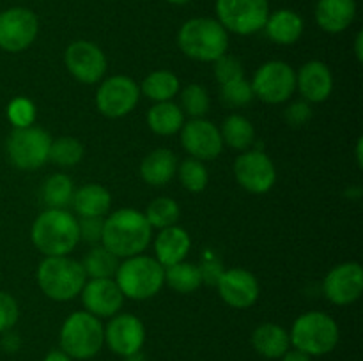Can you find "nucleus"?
Returning <instances> with one entry per match:
<instances>
[{
  "instance_id": "obj_1",
  "label": "nucleus",
  "mask_w": 363,
  "mask_h": 361,
  "mask_svg": "<svg viewBox=\"0 0 363 361\" xmlns=\"http://www.w3.org/2000/svg\"><path fill=\"white\" fill-rule=\"evenodd\" d=\"M152 227L144 212L137 209H119L103 223L101 244L116 257L128 258L140 255L151 244Z\"/></svg>"
},
{
  "instance_id": "obj_2",
  "label": "nucleus",
  "mask_w": 363,
  "mask_h": 361,
  "mask_svg": "<svg viewBox=\"0 0 363 361\" xmlns=\"http://www.w3.org/2000/svg\"><path fill=\"white\" fill-rule=\"evenodd\" d=\"M30 237L46 257L69 255L80 243L78 219L66 209H46L35 218Z\"/></svg>"
},
{
  "instance_id": "obj_3",
  "label": "nucleus",
  "mask_w": 363,
  "mask_h": 361,
  "mask_svg": "<svg viewBox=\"0 0 363 361\" xmlns=\"http://www.w3.org/2000/svg\"><path fill=\"white\" fill-rule=\"evenodd\" d=\"M181 52L199 62H215L229 48V34L218 20L194 18L188 20L177 34Z\"/></svg>"
},
{
  "instance_id": "obj_4",
  "label": "nucleus",
  "mask_w": 363,
  "mask_h": 361,
  "mask_svg": "<svg viewBox=\"0 0 363 361\" xmlns=\"http://www.w3.org/2000/svg\"><path fill=\"white\" fill-rule=\"evenodd\" d=\"M113 278L124 297L144 301L155 297L165 285V268L156 258L140 253L124 258Z\"/></svg>"
},
{
  "instance_id": "obj_5",
  "label": "nucleus",
  "mask_w": 363,
  "mask_h": 361,
  "mask_svg": "<svg viewBox=\"0 0 363 361\" xmlns=\"http://www.w3.org/2000/svg\"><path fill=\"white\" fill-rule=\"evenodd\" d=\"M87 282L80 262L67 255L46 257L38 265V285L53 301L74 299Z\"/></svg>"
},
{
  "instance_id": "obj_6",
  "label": "nucleus",
  "mask_w": 363,
  "mask_h": 361,
  "mask_svg": "<svg viewBox=\"0 0 363 361\" xmlns=\"http://www.w3.org/2000/svg\"><path fill=\"white\" fill-rule=\"evenodd\" d=\"M291 345L308 356H325L337 347L340 338L339 324L325 311H307L293 322Z\"/></svg>"
},
{
  "instance_id": "obj_7",
  "label": "nucleus",
  "mask_w": 363,
  "mask_h": 361,
  "mask_svg": "<svg viewBox=\"0 0 363 361\" xmlns=\"http://www.w3.org/2000/svg\"><path fill=\"white\" fill-rule=\"evenodd\" d=\"M59 342L71 360H91L105 345V326L89 311H74L64 321Z\"/></svg>"
},
{
  "instance_id": "obj_8",
  "label": "nucleus",
  "mask_w": 363,
  "mask_h": 361,
  "mask_svg": "<svg viewBox=\"0 0 363 361\" xmlns=\"http://www.w3.org/2000/svg\"><path fill=\"white\" fill-rule=\"evenodd\" d=\"M52 138L38 126L14 127L7 138V156L20 170H38L48 161Z\"/></svg>"
},
{
  "instance_id": "obj_9",
  "label": "nucleus",
  "mask_w": 363,
  "mask_h": 361,
  "mask_svg": "<svg viewBox=\"0 0 363 361\" xmlns=\"http://www.w3.org/2000/svg\"><path fill=\"white\" fill-rule=\"evenodd\" d=\"M216 16L225 30L255 34L264 28L269 16L268 0H216Z\"/></svg>"
},
{
  "instance_id": "obj_10",
  "label": "nucleus",
  "mask_w": 363,
  "mask_h": 361,
  "mask_svg": "<svg viewBox=\"0 0 363 361\" xmlns=\"http://www.w3.org/2000/svg\"><path fill=\"white\" fill-rule=\"evenodd\" d=\"M255 98L269 105L287 101L296 91V73L282 60H269L262 64L250 81Z\"/></svg>"
},
{
  "instance_id": "obj_11",
  "label": "nucleus",
  "mask_w": 363,
  "mask_h": 361,
  "mask_svg": "<svg viewBox=\"0 0 363 361\" xmlns=\"http://www.w3.org/2000/svg\"><path fill=\"white\" fill-rule=\"evenodd\" d=\"M140 99V87L137 81L124 74L110 76L99 85L96 92V106L110 119H119L133 112Z\"/></svg>"
},
{
  "instance_id": "obj_12",
  "label": "nucleus",
  "mask_w": 363,
  "mask_h": 361,
  "mask_svg": "<svg viewBox=\"0 0 363 361\" xmlns=\"http://www.w3.org/2000/svg\"><path fill=\"white\" fill-rule=\"evenodd\" d=\"M39 32L38 16L25 7H11L0 13V48L9 53L27 50Z\"/></svg>"
},
{
  "instance_id": "obj_13",
  "label": "nucleus",
  "mask_w": 363,
  "mask_h": 361,
  "mask_svg": "<svg viewBox=\"0 0 363 361\" xmlns=\"http://www.w3.org/2000/svg\"><path fill=\"white\" fill-rule=\"evenodd\" d=\"M234 176L241 188L254 195H262L275 184L277 168L266 152L245 151L234 161Z\"/></svg>"
},
{
  "instance_id": "obj_14",
  "label": "nucleus",
  "mask_w": 363,
  "mask_h": 361,
  "mask_svg": "<svg viewBox=\"0 0 363 361\" xmlns=\"http://www.w3.org/2000/svg\"><path fill=\"white\" fill-rule=\"evenodd\" d=\"M67 71L85 85L98 84L106 73V57L98 45L91 41H74L64 55Z\"/></svg>"
},
{
  "instance_id": "obj_15",
  "label": "nucleus",
  "mask_w": 363,
  "mask_h": 361,
  "mask_svg": "<svg viewBox=\"0 0 363 361\" xmlns=\"http://www.w3.org/2000/svg\"><path fill=\"white\" fill-rule=\"evenodd\" d=\"M145 342V328L133 314H116L105 326V343L117 356L138 354Z\"/></svg>"
},
{
  "instance_id": "obj_16",
  "label": "nucleus",
  "mask_w": 363,
  "mask_h": 361,
  "mask_svg": "<svg viewBox=\"0 0 363 361\" xmlns=\"http://www.w3.org/2000/svg\"><path fill=\"white\" fill-rule=\"evenodd\" d=\"M181 144L195 159H215L222 154L223 140L218 127L206 119H191L181 127Z\"/></svg>"
},
{
  "instance_id": "obj_17",
  "label": "nucleus",
  "mask_w": 363,
  "mask_h": 361,
  "mask_svg": "<svg viewBox=\"0 0 363 361\" xmlns=\"http://www.w3.org/2000/svg\"><path fill=\"white\" fill-rule=\"evenodd\" d=\"M323 290L330 303L346 306L354 303L363 292V269L358 262H344L326 275Z\"/></svg>"
},
{
  "instance_id": "obj_18",
  "label": "nucleus",
  "mask_w": 363,
  "mask_h": 361,
  "mask_svg": "<svg viewBox=\"0 0 363 361\" xmlns=\"http://www.w3.org/2000/svg\"><path fill=\"white\" fill-rule=\"evenodd\" d=\"M220 297L225 301L229 306L245 310L257 303L259 299V282L250 271L241 268L227 269L220 275L216 282Z\"/></svg>"
},
{
  "instance_id": "obj_19",
  "label": "nucleus",
  "mask_w": 363,
  "mask_h": 361,
  "mask_svg": "<svg viewBox=\"0 0 363 361\" xmlns=\"http://www.w3.org/2000/svg\"><path fill=\"white\" fill-rule=\"evenodd\" d=\"M82 303L85 311L94 317H113L123 308L124 296L112 278H91L82 289Z\"/></svg>"
},
{
  "instance_id": "obj_20",
  "label": "nucleus",
  "mask_w": 363,
  "mask_h": 361,
  "mask_svg": "<svg viewBox=\"0 0 363 361\" xmlns=\"http://www.w3.org/2000/svg\"><path fill=\"white\" fill-rule=\"evenodd\" d=\"M296 88L307 101H326L333 91L332 71L321 60H311V62L303 64L298 71Z\"/></svg>"
},
{
  "instance_id": "obj_21",
  "label": "nucleus",
  "mask_w": 363,
  "mask_h": 361,
  "mask_svg": "<svg viewBox=\"0 0 363 361\" xmlns=\"http://www.w3.org/2000/svg\"><path fill=\"white\" fill-rule=\"evenodd\" d=\"M191 248V239L188 232L181 227L172 225L167 229L160 230L158 237L155 239V251H156V260L163 265L177 264L186 258L188 251Z\"/></svg>"
},
{
  "instance_id": "obj_22",
  "label": "nucleus",
  "mask_w": 363,
  "mask_h": 361,
  "mask_svg": "<svg viewBox=\"0 0 363 361\" xmlns=\"http://www.w3.org/2000/svg\"><path fill=\"white\" fill-rule=\"evenodd\" d=\"M357 16L354 0H319L315 6V21L323 30L339 34L353 23Z\"/></svg>"
},
{
  "instance_id": "obj_23",
  "label": "nucleus",
  "mask_w": 363,
  "mask_h": 361,
  "mask_svg": "<svg viewBox=\"0 0 363 361\" xmlns=\"http://www.w3.org/2000/svg\"><path fill=\"white\" fill-rule=\"evenodd\" d=\"M252 345L266 360H280L291 349L289 333L282 326L264 322L252 333Z\"/></svg>"
},
{
  "instance_id": "obj_24",
  "label": "nucleus",
  "mask_w": 363,
  "mask_h": 361,
  "mask_svg": "<svg viewBox=\"0 0 363 361\" xmlns=\"http://www.w3.org/2000/svg\"><path fill=\"white\" fill-rule=\"evenodd\" d=\"M177 173V158L169 149H156L144 158L140 176L151 186H165Z\"/></svg>"
},
{
  "instance_id": "obj_25",
  "label": "nucleus",
  "mask_w": 363,
  "mask_h": 361,
  "mask_svg": "<svg viewBox=\"0 0 363 361\" xmlns=\"http://www.w3.org/2000/svg\"><path fill=\"white\" fill-rule=\"evenodd\" d=\"M71 204L80 218H103L112 205V197L99 184H85L74 191Z\"/></svg>"
},
{
  "instance_id": "obj_26",
  "label": "nucleus",
  "mask_w": 363,
  "mask_h": 361,
  "mask_svg": "<svg viewBox=\"0 0 363 361\" xmlns=\"http://www.w3.org/2000/svg\"><path fill=\"white\" fill-rule=\"evenodd\" d=\"M264 28L268 38L277 45H293L303 34V20L294 11L280 9L269 14Z\"/></svg>"
},
{
  "instance_id": "obj_27",
  "label": "nucleus",
  "mask_w": 363,
  "mask_h": 361,
  "mask_svg": "<svg viewBox=\"0 0 363 361\" xmlns=\"http://www.w3.org/2000/svg\"><path fill=\"white\" fill-rule=\"evenodd\" d=\"M147 124L156 134L170 137L181 131L184 124V113L181 106L172 101L156 103L147 112Z\"/></svg>"
},
{
  "instance_id": "obj_28",
  "label": "nucleus",
  "mask_w": 363,
  "mask_h": 361,
  "mask_svg": "<svg viewBox=\"0 0 363 361\" xmlns=\"http://www.w3.org/2000/svg\"><path fill=\"white\" fill-rule=\"evenodd\" d=\"M220 133H222V140L238 151H248L255 138V130L252 122L240 113H233L227 117Z\"/></svg>"
},
{
  "instance_id": "obj_29",
  "label": "nucleus",
  "mask_w": 363,
  "mask_h": 361,
  "mask_svg": "<svg viewBox=\"0 0 363 361\" xmlns=\"http://www.w3.org/2000/svg\"><path fill=\"white\" fill-rule=\"evenodd\" d=\"M140 92L156 103L172 101L179 92V78L170 71H155L144 78Z\"/></svg>"
},
{
  "instance_id": "obj_30",
  "label": "nucleus",
  "mask_w": 363,
  "mask_h": 361,
  "mask_svg": "<svg viewBox=\"0 0 363 361\" xmlns=\"http://www.w3.org/2000/svg\"><path fill=\"white\" fill-rule=\"evenodd\" d=\"M121 258L116 257L112 251L106 250L103 244H96L87 255H85L82 268H84L87 278H113Z\"/></svg>"
},
{
  "instance_id": "obj_31",
  "label": "nucleus",
  "mask_w": 363,
  "mask_h": 361,
  "mask_svg": "<svg viewBox=\"0 0 363 361\" xmlns=\"http://www.w3.org/2000/svg\"><path fill=\"white\" fill-rule=\"evenodd\" d=\"M165 282L179 294L195 292L202 285V275L197 264L177 262L165 268Z\"/></svg>"
},
{
  "instance_id": "obj_32",
  "label": "nucleus",
  "mask_w": 363,
  "mask_h": 361,
  "mask_svg": "<svg viewBox=\"0 0 363 361\" xmlns=\"http://www.w3.org/2000/svg\"><path fill=\"white\" fill-rule=\"evenodd\" d=\"M73 180L66 173H53L43 184V200L48 209H66L73 200Z\"/></svg>"
},
{
  "instance_id": "obj_33",
  "label": "nucleus",
  "mask_w": 363,
  "mask_h": 361,
  "mask_svg": "<svg viewBox=\"0 0 363 361\" xmlns=\"http://www.w3.org/2000/svg\"><path fill=\"white\" fill-rule=\"evenodd\" d=\"M145 219L152 229H167V227L176 225L181 216V207L174 198L158 197L147 205L144 212Z\"/></svg>"
},
{
  "instance_id": "obj_34",
  "label": "nucleus",
  "mask_w": 363,
  "mask_h": 361,
  "mask_svg": "<svg viewBox=\"0 0 363 361\" xmlns=\"http://www.w3.org/2000/svg\"><path fill=\"white\" fill-rule=\"evenodd\" d=\"M84 158V145L73 137H60L52 142L50 145V156L48 159L59 166H69L78 165Z\"/></svg>"
},
{
  "instance_id": "obj_35",
  "label": "nucleus",
  "mask_w": 363,
  "mask_h": 361,
  "mask_svg": "<svg viewBox=\"0 0 363 361\" xmlns=\"http://www.w3.org/2000/svg\"><path fill=\"white\" fill-rule=\"evenodd\" d=\"M177 172H179L181 184H183L190 193H201V191H204L206 186H208L209 173L201 159H184V161L181 163V166H177Z\"/></svg>"
},
{
  "instance_id": "obj_36",
  "label": "nucleus",
  "mask_w": 363,
  "mask_h": 361,
  "mask_svg": "<svg viewBox=\"0 0 363 361\" xmlns=\"http://www.w3.org/2000/svg\"><path fill=\"white\" fill-rule=\"evenodd\" d=\"M181 110L191 119H202L209 110V94L202 85L190 84L181 92Z\"/></svg>"
},
{
  "instance_id": "obj_37",
  "label": "nucleus",
  "mask_w": 363,
  "mask_h": 361,
  "mask_svg": "<svg viewBox=\"0 0 363 361\" xmlns=\"http://www.w3.org/2000/svg\"><path fill=\"white\" fill-rule=\"evenodd\" d=\"M220 94L229 106H245L255 98L250 81H247L245 78L220 85Z\"/></svg>"
},
{
  "instance_id": "obj_38",
  "label": "nucleus",
  "mask_w": 363,
  "mask_h": 361,
  "mask_svg": "<svg viewBox=\"0 0 363 361\" xmlns=\"http://www.w3.org/2000/svg\"><path fill=\"white\" fill-rule=\"evenodd\" d=\"M7 117L14 127L32 126L35 119V106L30 99L16 98L7 106Z\"/></svg>"
},
{
  "instance_id": "obj_39",
  "label": "nucleus",
  "mask_w": 363,
  "mask_h": 361,
  "mask_svg": "<svg viewBox=\"0 0 363 361\" xmlns=\"http://www.w3.org/2000/svg\"><path fill=\"white\" fill-rule=\"evenodd\" d=\"M215 78L220 85H225L234 80H241V78H245L243 64L236 57L225 53L218 60H215Z\"/></svg>"
},
{
  "instance_id": "obj_40",
  "label": "nucleus",
  "mask_w": 363,
  "mask_h": 361,
  "mask_svg": "<svg viewBox=\"0 0 363 361\" xmlns=\"http://www.w3.org/2000/svg\"><path fill=\"white\" fill-rule=\"evenodd\" d=\"M20 317L18 303L11 294L0 290V333H7Z\"/></svg>"
},
{
  "instance_id": "obj_41",
  "label": "nucleus",
  "mask_w": 363,
  "mask_h": 361,
  "mask_svg": "<svg viewBox=\"0 0 363 361\" xmlns=\"http://www.w3.org/2000/svg\"><path fill=\"white\" fill-rule=\"evenodd\" d=\"M103 223H105V218H80V222H78L80 239L91 244L101 243Z\"/></svg>"
},
{
  "instance_id": "obj_42",
  "label": "nucleus",
  "mask_w": 363,
  "mask_h": 361,
  "mask_svg": "<svg viewBox=\"0 0 363 361\" xmlns=\"http://www.w3.org/2000/svg\"><path fill=\"white\" fill-rule=\"evenodd\" d=\"M199 269H201L202 275V283H211V285H216L220 275L223 273V268L220 265V262L216 258H206L202 264H199Z\"/></svg>"
},
{
  "instance_id": "obj_43",
  "label": "nucleus",
  "mask_w": 363,
  "mask_h": 361,
  "mask_svg": "<svg viewBox=\"0 0 363 361\" xmlns=\"http://www.w3.org/2000/svg\"><path fill=\"white\" fill-rule=\"evenodd\" d=\"M311 115H312L311 106H308L307 103H293L286 112L287 120H289V124H294V126H301V124H305L308 119H311Z\"/></svg>"
},
{
  "instance_id": "obj_44",
  "label": "nucleus",
  "mask_w": 363,
  "mask_h": 361,
  "mask_svg": "<svg viewBox=\"0 0 363 361\" xmlns=\"http://www.w3.org/2000/svg\"><path fill=\"white\" fill-rule=\"evenodd\" d=\"M280 360H282V361H311V356H308V354H305V353H301V350L294 349V347H293V349L287 350V353L284 354Z\"/></svg>"
},
{
  "instance_id": "obj_45",
  "label": "nucleus",
  "mask_w": 363,
  "mask_h": 361,
  "mask_svg": "<svg viewBox=\"0 0 363 361\" xmlns=\"http://www.w3.org/2000/svg\"><path fill=\"white\" fill-rule=\"evenodd\" d=\"M43 361H73L69 356H67L66 353H62V350H52V353H48L45 356V360Z\"/></svg>"
},
{
  "instance_id": "obj_46",
  "label": "nucleus",
  "mask_w": 363,
  "mask_h": 361,
  "mask_svg": "<svg viewBox=\"0 0 363 361\" xmlns=\"http://www.w3.org/2000/svg\"><path fill=\"white\" fill-rule=\"evenodd\" d=\"M363 32H358L357 39H354V53H357V59L363 60Z\"/></svg>"
},
{
  "instance_id": "obj_47",
  "label": "nucleus",
  "mask_w": 363,
  "mask_h": 361,
  "mask_svg": "<svg viewBox=\"0 0 363 361\" xmlns=\"http://www.w3.org/2000/svg\"><path fill=\"white\" fill-rule=\"evenodd\" d=\"M357 156H358V165H362V140H358V145H357Z\"/></svg>"
},
{
  "instance_id": "obj_48",
  "label": "nucleus",
  "mask_w": 363,
  "mask_h": 361,
  "mask_svg": "<svg viewBox=\"0 0 363 361\" xmlns=\"http://www.w3.org/2000/svg\"><path fill=\"white\" fill-rule=\"evenodd\" d=\"M170 4H176V6H184V4H188L190 0H169Z\"/></svg>"
}]
</instances>
